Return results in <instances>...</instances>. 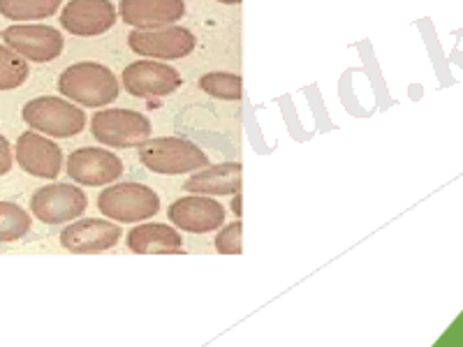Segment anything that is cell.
<instances>
[{
	"instance_id": "obj_1",
	"label": "cell",
	"mask_w": 463,
	"mask_h": 347,
	"mask_svg": "<svg viewBox=\"0 0 463 347\" xmlns=\"http://www.w3.org/2000/svg\"><path fill=\"white\" fill-rule=\"evenodd\" d=\"M58 90L68 100L84 107H105L118 98L121 84L107 65L102 63H74L58 77Z\"/></svg>"
},
{
	"instance_id": "obj_2",
	"label": "cell",
	"mask_w": 463,
	"mask_h": 347,
	"mask_svg": "<svg viewBox=\"0 0 463 347\" xmlns=\"http://www.w3.org/2000/svg\"><path fill=\"white\" fill-rule=\"evenodd\" d=\"M139 160L146 169L165 176L197 172L209 167V155L197 144L181 137H158L139 144Z\"/></svg>"
},
{
	"instance_id": "obj_3",
	"label": "cell",
	"mask_w": 463,
	"mask_h": 347,
	"mask_svg": "<svg viewBox=\"0 0 463 347\" xmlns=\"http://www.w3.org/2000/svg\"><path fill=\"white\" fill-rule=\"evenodd\" d=\"M22 118L24 123L31 126V130L56 139L74 137L86 127L84 109L70 105L63 98H53V95H44V98L26 102L22 109Z\"/></svg>"
},
{
	"instance_id": "obj_4",
	"label": "cell",
	"mask_w": 463,
	"mask_h": 347,
	"mask_svg": "<svg viewBox=\"0 0 463 347\" xmlns=\"http://www.w3.org/2000/svg\"><path fill=\"white\" fill-rule=\"evenodd\" d=\"M98 209L105 218L118 222H142L158 216L160 197L156 190L142 183H118L102 190Z\"/></svg>"
},
{
	"instance_id": "obj_5",
	"label": "cell",
	"mask_w": 463,
	"mask_h": 347,
	"mask_svg": "<svg viewBox=\"0 0 463 347\" xmlns=\"http://www.w3.org/2000/svg\"><path fill=\"white\" fill-rule=\"evenodd\" d=\"M151 121L132 109H102L90 118V132L111 148H132L151 137Z\"/></svg>"
},
{
	"instance_id": "obj_6",
	"label": "cell",
	"mask_w": 463,
	"mask_h": 347,
	"mask_svg": "<svg viewBox=\"0 0 463 347\" xmlns=\"http://www.w3.org/2000/svg\"><path fill=\"white\" fill-rule=\"evenodd\" d=\"M89 209V197L81 188L70 183H49L31 197L33 216L44 225H65L77 220Z\"/></svg>"
},
{
	"instance_id": "obj_7",
	"label": "cell",
	"mask_w": 463,
	"mask_h": 347,
	"mask_svg": "<svg viewBox=\"0 0 463 347\" xmlns=\"http://www.w3.org/2000/svg\"><path fill=\"white\" fill-rule=\"evenodd\" d=\"M128 44L135 53L156 61H176L195 52L197 37L181 26L165 28H137L128 37Z\"/></svg>"
},
{
	"instance_id": "obj_8",
	"label": "cell",
	"mask_w": 463,
	"mask_h": 347,
	"mask_svg": "<svg viewBox=\"0 0 463 347\" xmlns=\"http://www.w3.org/2000/svg\"><path fill=\"white\" fill-rule=\"evenodd\" d=\"M3 44L14 49L19 56L33 63H49L63 53L65 40L63 33L44 23H19L0 33Z\"/></svg>"
},
{
	"instance_id": "obj_9",
	"label": "cell",
	"mask_w": 463,
	"mask_h": 347,
	"mask_svg": "<svg viewBox=\"0 0 463 347\" xmlns=\"http://www.w3.org/2000/svg\"><path fill=\"white\" fill-rule=\"evenodd\" d=\"M123 90L135 98H165L184 84L179 70L160 61H137L123 70Z\"/></svg>"
},
{
	"instance_id": "obj_10",
	"label": "cell",
	"mask_w": 463,
	"mask_h": 347,
	"mask_svg": "<svg viewBox=\"0 0 463 347\" xmlns=\"http://www.w3.org/2000/svg\"><path fill=\"white\" fill-rule=\"evenodd\" d=\"M68 176L80 185L100 188V185L114 183L123 176V160L105 148H77L68 155Z\"/></svg>"
},
{
	"instance_id": "obj_11",
	"label": "cell",
	"mask_w": 463,
	"mask_h": 347,
	"mask_svg": "<svg viewBox=\"0 0 463 347\" xmlns=\"http://www.w3.org/2000/svg\"><path fill=\"white\" fill-rule=\"evenodd\" d=\"M14 160L19 167L37 179H58V174L63 169V151L56 142H49L47 137L37 132H24L16 139Z\"/></svg>"
},
{
	"instance_id": "obj_12",
	"label": "cell",
	"mask_w": 463,
	"mask_h": 347,
	"mask_svg": "<svg viewBox=\"0 0 463 347\" xmlns=\"http://www.w3.org/2000/svg\"><path fill=\"white\" fill-rule=\"evenodd\" d=\"M167 216L176 230L190 231V234H206V231H216L218 227H222L225 209L221 202L193 192V197H181V200L172 202Z\"/></svg>"
},
{
	"instance_id": "obj_13",
	"label": "cell",
	"mask_w": 463,
	"mask_h": 347,
	"mask_svg": "<svg viewBox=\"0 0 463 347\" xmlns=\"http://www.w3.org/2000/svg\"><path fill=\"white\" fill-rule=\"evenodd\" d=\"M116 16L109 0H70L61 12V26L77 37H93L109 31Z\"/></svg>"
},
{
	"instance_id": "obj_14",
	"label": "cell",
	"mask_w": 463,
	"mask_h": 347,
	"mask_svg": "<svg viewBox=\"0 0 463 347\" xmlns=\"http://www.w3.org/2000/svg\"><path fill=\"white\" fill-rule=\"evenodd\" d=\"M121 227L100 218L74 220L61 231V246L70 253H102L121 241Z\"/></svg>"
},
{
	"instance_id": "obj_15",
	"label": "cell",
	"mask_w": 463,
	"mask_h": 347,
	"mask_svg": "<svg viewBox=\"0 0 463 347\" xmlns=\"http://www.w3.org/2000/svg\"><path fill=\"white\" fill-rule=\"evenodd\" d=\"M118 14L132 28H165L184 19V0H121Z\"/></svg>"
},
{
	"instance_id": "obj_16",
	"label": "cell",
	"mask_w": 463,
	"mask_h": 347,
	"mask_svg": "<svg viewBox=\"0 0 463 347\" xmlns=\"http://www.w3.org/2000/svg\"><path fill=\"white\" fill-rule=\"evenodd\" d=\"M241 163H222L197 169L184 183L185 192L195 195H237L241 190Z\"/></svg>"
},
{
	"instance_id": "obj_17",
	"label": "cell",
	"mask_w": 463,
	"mask_h": 347,
	"mask_svg": "<svg viewBox=\"0 0 463 347\" xmlns=\"http://www.w3.org/2000/svg\"><path fill=\"white\" fill-rule=\"evenodd\" d=\"M128 248L137 255H174L181 253L184 239L174 227L146 222L128 231Z\"/></svg>"
},
{
	"instance_id": "obj_18",
	"label": "cell",
	"mask_w": 463,
	"mask_h": 347,
	"mask_svg": "<svg viewBox=\"0 0 463 347\" xmlns=\"http://www.w3.org/2000/svg\"><path fill=\"white\" fill-rule=\"evenodd\" d=\"M63 0H0V14L12 22H40L56 14Z\"/></svg>"
},
{
	"instance_id": "obj_19",
	"label": "cell",
	"mask_w": 463,
	"mask_h": 347,
	"mask_svg": "<svg viewBox=\"0 0 463 347\" xmlns=\"http://www.w3.org/2000/svg\"><path fill=\"white\" fill-rule=\"evenodd\" d=\"M31 231V216L14 202H0V243H12Z\"/></svg>"
},
{
	"instance_id": "obj_20",
	"label": "cell",
	"mask_w": 463,
	"mask_h": 347,
	"mask_svg": "<svg viewBox=\"0 0 463 347\" xmlns=\"http://www.w3.org/2000/svg\"><path fill=\"white\" fill-rule=\"evenodd\" d=\"M31 68L24 56L10 49L7 44H0V90H14L24 86L28 80Z\"/></svg>"
},
{
	"instance_id": "obj_21",
	"label": "cell",
	"mask_w": 463,
	"mask_h": 347,
	"mask_svg": "<svg viewBox=\"0 0 463 347\" xmlns=\"http://www.w3.org/2000/svg\"><path fill=\"white\" fill-rule=\"evenodd\" d=\"M200 89L218 100H241L243 81L239 74L232 72H209L200 80Z\"/></svg>"
},
{
	"instance_id": "obj_22",
	"label": "cell",
	"mask_w": 463,
	"mask_h": 347,
	"mask_svg": "<svg viewBox=\"0 0 463 347\" xmlns=\"http://www.w3.org/2000/svg\"><path fill=\"white\" fill-rule=\"evenodd\" d=\"M241 234H243V225L241 222H232L227 225L225 230L221 231L216 237V250L221 255H241L243 243H241Z\"/></svg>"
},
{
	"instance_id": "obj_23",
	"label": "cell",
	"mask_w": 463,
	"mask_h": 347,
	"mask_svg": "<svg viewBox=\"0 0 463 347\" xmlns=\"http://www.w3.org/2000/svg\"><path fill=\"white\" fill-rule=\"evenodd\" d=\"M12 163H14V160H12L10 142L0 135V176H5V174L10 172Z\"/></svg>"
},
{
	"instance_id": "obj_24",
	"label": "cell",
	"mask_w": 463,
	"mask_h": 347,
	"mask_svg": "<svg viewBox=\"0 0 463 347\" xmlns=\"http://www.w3.org/2000/svg\"><path fill=\"white\" fill-rule=\"evenodd\" d=\"M232 209H234V213H237V216H241V195H234V202H232Z\"/></svg>"
},
{
	"instance_id": "obj_25",
	"label": "cell",
	"mask_w": 463,
	"mask_h": 347,
	"mask_svg": "<svg viewBox=\"0 0 463 347\" xmlns=\"http://www.w3.org/2000/svg\"><path fill=\"white\" fill-rule=\"evenodd\" d=\"M218 3H225V5H239L241 0H218Z\"/></svg>"
}]
</instances>
